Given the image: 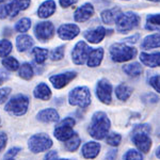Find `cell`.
Listing matches in <instances>:
<instances>
[{
	"label": "cell",
	"mask_w": 160,
	"mask_h": 160,
	"mask_svg": "<svg viewBox=\"0 0 160 160\" xmlns=\"http://www.w3.org/2000/svg\"><path fill=\"white\" fill-rule=\"evenodd\" d=\"M111 122L104 111H96L92 115V120L89 126V133L95 140L106 139L109 132Z\"/></svg>",
	"instance_id": "6da1fadb"
},
{
	"label": "cell",
	"mask_w": 160,
	"mask_h": 160,
	"mask_svg": "<svg viewBox=\"0 0 160 160\" xmlns=\"http://www.w3.org/2000/svg\"><path fill=\"white\" fill-rule=\"evenodd\" d=\"M149 133H151V126L148 124L137 125L131 133V140L135 143L138 151L144 154H148L152 148V139Z\"/></svg>",
	"instance_id": "7a4b0ae2"
},
{
	"label": "cell",
	"mask_w": 160,
	"mask_h": 160,
	"mask_svg": "<svg viewBox=\"0 0 160 160\" xmlns=\"http://www.w3.org/2000/svg\"><path fill=\"white\" fill-rule=\"evenodd\" d=\"M110 56L114 62L122 63L135 58L137 56V49L125 43H114L110 46Z\"/></svg>",
	"instance_id": "3957f363"
},
{
	"label": "cell",
	"mask_w": 160,
	"mask_h": 160,
	"mask_svg": "<svg viewBox=\"0 0 160 160\" xmlns=\"http://www.w3.org/2000/svg\"><path fill=\"white\" fill-rule=\"evenodd\" d=\"M28 107H29V98L24 94H17L7 102L4 110L11 115L22 117L27 112Z\"/></svg>",
	"instance_id": "277c9868"
},
{
	"label": "cell",
	"mask_w": 160,
	"mask_h": 160,
	"mask_svg": "<svg viewBox=\"0 0 160 160\" xmlns=\"http://www.w3.org/2000/svg\"><path fill=\"white\" fill-rule=\"evenodd\" d=\"M68 102L71 106L87 108L91 104V92L87 87H77L68 94Z\"/></svg>",
	"instance_id": "5b68a950"
},
{
	"label": "cell",
	"mask_w": 160,
	"mask_h": 160,
	"mask_svg": "<svg viewBox=\"0 0 160 160\" xmlns=\"http://www.w3.org/2000/svg\"><path fill=\"white\" fill-rule=\"evenodd\" d=\"M52 146V140L46 133H37L28 140V148L34 154L48 151Z\"/></svg>",
	"instance_id": "8992f818"
},
{
	"label": "cell",
	"mask_w": 160,
	"mask_h": 160,
	"mask_svg": "<svg viewBox=\"0 0 160 160\" xmlns=\"http://www.w3.org/2000/svg\"><path fill=\"white\" fill-rule=\"evenodd\" d=\"M76 124V121L73 118H65L64 120L60 121L58 125L56 126L53 130V136L59 141L66 142L68 139H71L74 135V126Z\"/></svg>",
	"instance_id": "52a82bcc"
},
{
	"label": "cell",
	"mask_w": 160,
	"mask_h": 160,
	"mask_svg": "<svg viewBox=\"0 0 160 160\" xmlns=\"http://www.w3.org/2000/svg\"><path fill=\"white\" fill-rule=\"evenodd\" d=\"M141 22V17L132 12L123 13L117 22V31L120 33H127L135 29Z\"/></svg>",
	"instance_id": "ba28073f"
},
{
	"label": "cell",
	"mask_w": 160,
	"mask_h": 160,
	"mask_svg": "<svg viewBox=\"0 0 160 160\" xmlns=\"http://www.w3.org/2000/svg\"><path fill=\"white\" fill-rule=\"evenodd\" d=\"M30 0H12L10 3L0 7V18L15 17L20 11L28 9L30 6Z\"/></svg>",
	"instance_id": "9c48e42d"
},
{
	"label": "cell",
	"mask_w": 160,
	"mask_h": 160,
	"mask_svg": "<svg viewBox=\"0 0 160 160\" xmlns=\"http://www.w3.org/2000/svg\"><path fill=\"white\" fill-rule=\"evenodd\" d=\"M91 51L92 48L86 42L80 41L75 45L74 49L72 51V60L76 65H82L88 61Z\"/></svg>",
	"instance_id": "30bf717a"
},
{
	"label": "cell",
	"mask_w": 160,
	"mask_h": 160,
	"mask_svg": "<svg viewBox=\"0 0 160 160\" xmlns=\"http://www.w3.org/2000/svg\"><path fill=\"white\" fill-rule=\"evenodd\" d=\"M96 96L102 104H111L112 102V86L107 79H100L97 82Z\"/></svg>",
	"instance_id": "8fae6325"
},
{
	"label": "cell",
	"mask_w": 160,
	"mask_h": 160,
	"mask_svg": "<svg viewBox=\"0 0 160 160\" xmlns=\"http://www.w3.org/2000/svg\"><path fill=\"white\" fill-rule=\"evenodd\" d=\"M35 37L41 42H46L55 35V26L50 22H42L35 26Z\"/></svg>",
	"instance_id": "7c38bea8"
},
{
	"label": "cell",
	"mask_w": 160,
	"mask_h": 160,
	"mask_svg": "<svg viewBox=\"0 0 160 160\" xmlns=\"http://www.w3.org/2000/svg\"><path fill=\"white\" fill-rule=\"evenodd\" d=\"M77 73L76 72H65L63 74H57L53 75L49 78V81L52 83L53 88L56 89H63L64 87H66L71 81L76 78Z\"/></svg>",
	"instance_id": "4fadbf2b"
},
{
	"label": "cell",
	"mask_w": 160,
	"mask_h": 160,
	"mask_svg": "<svg viewBox=\"0 0 160 160\" xmlns=\"http://www.w3.org/2000/svg\"><path fill=\"white\" fill-rule=\"evenodd\" d=\"M80 29L77 25L75 24H64L59 27L58 29V35L61 40L69 41L73 40L79 34Z\"/></svg>",
	"instance_id": "5bb4252c"
},
{
	"label": "cell",
	"mask_w": 160,
	"mask_h": 160,
	"mask_svg": "<svg viewBox=\"0 0 160 160\" xmlns=\"http://www.w3.org/2000/svg\"><path fill=\"white\" fill-rule=\"evenodd\" d=\"M100 144L96 141H90L87 142L82 145L81 148V154L84 159H95L98 156L100 152Z\"/></svg>",
	"instance_id": "9a60e30c"
},
{
	"label": "cell",
	"mask_w": 160,
	"mask_h": 160,
	"mask_svg": "<svg viewBox=\"0 0 160 160\" xmlns=\"http://www.w3.org/2000/svg\"><path fill=\"white\" fill-rule=\"evenodd\" d=\"M94 14V8L91 3H84L75 11L74 18L78 22H83L90 19Z\"/></svg>",
	"instance_id": "2e32d148"
},
{
	"label": "cell",
	"mask_w": 160,
	"mask_h": 160,
	"mask_svg": "<svg viewBox=\"0 0 160 160\" xmlns=\"http://www.w3.org/2000/svg\"><path fill=\"white\" fill-rule=\"evenodd\" d=\"M106 34H107V30L104 27H97L93 30L86 31L83 33V37L88 42L92 44H98L104 40Z\"/></svg>",
	"instance_id": "e0dca14e"
},
{
	"label": "cell",
	"mask_w": 160,
	"mask_h": 160,
	"mask_svg": "<svg viewBox=\"0 0 160 160\" xmlns=\"http://www.w3.org/2000/svg\"><path fill=\"white\" fill-rule=\"evenodd\" d=\"M37 118L42 123H57L60 121V115L58 111L52 108L43 109L38 113Z\"/></svg>",
	"instance_id": "ac0fdd59"
},
{
	"label": "cell",
	"mask_w": 160,
	"mask_h": 160,
	"mask_svg": "<svg viewBox=\"0 0 160 160\" xmlns=\"http://www.w3.org/2000/svg\"><path fill=\"white\" fill-rule=\"evenodd\" d=\"M122 11L120 8H113V9L105 10L102 12V20L107 25H113L117 24L120 17L122 16Z\"/></svg>",
	"instance_id": "d6986e66"
},
{
	"label": "cell",
	"mask_w": 160,
	"mask_h": 160,
	"mask_svg": "<svg viewBox=\"0 0 160 160\" xmlns=\"http://www.w3.org/2000/svg\"><path fill=\"white\" fill-rule=\"evenodd\" d=\"M140 61L142 64L148 68H157L160 66V52L155 53H146L141 52L140 55Z\"/></svg>",
	"instance_id": "ffe728a7"
},
{
	"label": "cell",
	"mask_w": 160,
	"mask_h": 160,
	"mask_svg": "<svg viewBox=\"0 0 160 160\" xmlns=\"http://www.w3.org/2000/svg\"><path fill=\"white\" fill-rule=\"evenodd\" d=\"M56 2L53 0H47L43 2L38 10V16L41 18H47L50 17L56 12Z\"/></svg>",
	"instance_id": "44dd1931"
},
{
	"label": "cell",
	"mask_w": 160,
	"mask_h": 160,
	"mask_svg": "<svg viewBox=\"0 0 160 160\" xmlns=\"http://www.w3.org/2000/svg\"><path fill=\"white\" fill-rule=\"evenodd\" d=\"M104 58V49L102 48H96L92 49L91 53L89 56V59L87 61V64L89 68H97L100 65Z\"/></svg>",
	"instance_id": "7402d4cb"
},
{
	"label": "cell",
	"mask_w": 160,
	"mask_h": 160,
	"mask_svg": "<svg viewBox=\"0 0 160 160\" xmlns=\"http://www.w3.org/2000/svg\"><path fill=\"white\" fill-rule=\"evenodd\" d=\"M33 95H34V97L38 99L48 100V99H50V97H51V90L46 83L41 82V83H38V86L35 87L34 91H33Z\"/></svg>",
	"instance_id": "603a6c76"
},
{
	"label": "cell",
	"mask_w": 160,
	"mask_h": 160,
	"mask_svg": "<svg viewBox=\"0 0 160 160\" xmlns=\"http://www.w3.org/2000/svg\"><path fill=\"white\" fill-rule=\"evenodd\" d=\"M33 46V40L30 35L27 34H19L16 38V48L20 52H24L30 49Z\"/></svg>",
	"instance_id": "cb8c5ba5"
},
{
	"label": "cell",
	"mask_w": 160,
	"mask_h": 160,
	"mask_svg": "<svg viewBox=\"0 0 160 160\" xmlns=\"http://www.w3.org/2000/svg\"><path fill=\"white\" fill-rule=\"evenodd\" d=\"M141 47L145 50L160 47V33H155V34L148 35L143 40V42H142Z\"/></svg>",
	"instance_id": "d4e9b609"
},
{
	"label": "cell",
	"mask_w": 160,
	"mask_h": 160,
	"mask_svg": "<svg viewBox=\"0 0 160 160\" xmlns=\"http://www.w3.org/2000/svg\"><path fill=\"white\" fill-rule=\"evenodd\" d=\"M132 94V89L125 83H121L115 88V95L120 100H127Z\"/></svg>",
	"instance_id": "484cf974"
},
{
	"label": "cell",
	"mask_w": 160,
	"mask_h": 160,
	"mask_svg": "<svg viewBox=\"0 0 160 160\" xmlns=\"http://www.w3.org/2000/svg\"><path fill=\"white\" fill-rule=\"evenodd\" d=\"M123 72L130 77H138V76H140L142 73V66L138 62H132V63L124 65Z\"/></svg>",
	"instance_id": "4316f807"
},
{
	"label": "cell",
	"mask_w": 160,
	"mask_h": 160,
	"mask_svg": "<svg viewBox=\"0 0 160 160\" xmlns=\"http://www.w3.org/2000/svg\"><path fill=\"white\" fill-rule=\"evenodd\" d=\"M32 55L34 57V60L38 64H43V63H45L46 60H47L48 49L35 47V48H33V50H32Z\"/></svg>",
	"instance_id": "83f0119b"
},
{
	"label": "cell",
	"mask_w": 160,
	"mask_h": 160,
	"mask_svg": "<svg viewBox=\"0 0 160 160\" xmlns=\"http://www.w3.org/2000/svg\"><path fill=\"white\" fill-rule=\"evenodd\" d=\"M18 75H19L20 78H22L25 80L32 79L33 75H34V72H33V68H32V66H31V64L30 63L22 64V65L19 68Z\"/></svg>",
	"instance_id": "f1b7e54d"
},
{
	"label": "cell",
	"mask_w": 160,
	"mask_h": 160,
	"mask_svg": "<svg viewBox=\"0 0 160 160\" xmlns=\"http://www.w3.org/2000/svg\"><path fill=\"white\" fill-rule=\"evenodd\" d=\"M65 143V148L68 149V152H75L78 149L80 146V143H81V140H80V137L77 135V133H74L73 137L71 139H68Z\"/></svg>",
	"instance_id": "f546056e"
},
{
	"label": "cell",
	"mask_w": 160,
	"mask_h": 160,
	"mask_svg": "<svg viewBox=\"0 0 160 160\" xmlns=\"http://www.w3.org/2000/svg\"><path fill=\"white\" fill-rule=\"evenodd\" d=\"M2 65L11 72L17 71V69H19L20 68L18 61L15 58H13V57H7V58H4L3 60H2Z\"/></svg>",
	"instance_id": "4dcf8cb0"
},
{
	"label": "cell",
	"mask_w": 160,
	"mask_h": 160,
	"mask_svg": "<svg viewBox=\"0 0 160 160\" xmlns=\"http://www.w3.org/2000/svg\"><path fill=\"white\" fill-rule=\"evenodd\" d=\"M13 49V45L10 41L1 40L0 41V57L1 58H7L11 53Z\"/></svg>",
	"instance_id": "1f68e13d"
},
{
	"label": "cell",
	"mask_w": 160,
	"mask_h": 160,
	"mask_svg": "<svg viewBox=\"0 0 160 160\" xmlns=\"http://www.w3.org/2000/svg\"><path fill=\"white\" fill-rule=\"evenodd\" d=\"M30 28H31V20L29 18H27V17H24V18L19 19L18 22H16V25H15V30L20 33L27 32Z\"/></svg>",
	"instance_id": "d6a6232c"
},
{
	"label": "cell",
	"mask_w": 160,
	"mask_h": 160,
	"mask_svg": "<svg viewBox=\"0 0 160 160\" xmlns=\"http://www.w3.org/2000/svg\"><path fill=\"white\" fill-rule=\"evenodd\" d=\"M121 141H122V136H121L120 133H118V132L108 133L107 137H106V142H107V144L113 146V148L120 145Z\"/></svg>",
	"instance_id": "836d02e7"
},
{
	"label": "cell",
	"mask_w": 160,
	"mask_h": 160,
	"mask_svg": "<svg viewBox=\"0 0 160 160\" xmlns=\"http://www.w3.org/2000/svg\"><path fill=\"white\" fill-rule=\"evenodd\" d=\"M123 160H143L141 152L138 149H128L123 157Z\"/></svg>",
	"instance_id": "e575fe53"
},
{
	"label": "cell",
	"mask_w": 160,
	"mask_h": 160,
	"mask_svg": "<svg viewBox=\"0 0 160 160\" xmlns=\"http://www.w3.org/2000/svg\"><path fill=\"white\" fill-rule=\"evenodd\" d=\"M160 27V14H151L148 16V25L146 29H153V28Z\"/></svg>",
	"instance_id": "d590c367"
},
{
	"label": "cell",
	"mask_w": 160,
	"mask_h": 160,
	"mask_svg": "<svg viewBox=\"0 0 160 160\" xmlns=\"http://www.w3.org/2000/svg\"><path fill=\"white\" fill-rule=\"evenodd\" d=\"M64 49H65V47H64L63 45L55 48V49L50 52V59H51V60H52V61H60V60H62V59H63V57H64Z\"/></svg>",
	"instance_id": "8d00e7d4"
},
{
	"label": "cell",
	"mask_w": 160,
	"mask_h": 160,
	"mask_svg": "<svg viewBox=\"0 0 160 160\" xmlns=\"http://www.w3.org/2000/svg\"><path fill=\"white\" fill-rule=\"evenodd\" d=\"M142 99L146 104H156V102H159L158 95L155 94V93H146L145 95L142 96Z\"/></svg>",
	"instance_id": "74e56055"
},
{
	"label": "cell",
	"mask_w": 160,
	"mask_h": 160,
	"mask_svg": "<svg viewBox=\"0 0 160 160\" xmlns=\"http://www.w3.org/2000/svg\"><path fill=\"white\" fill-rule=\"evenodd\" d=\"M148 83L155 89V91L160 94V75L152 76L148 80Z\"/></svg>",
	"instance_id": "f35d334b"
},
{
	"label": "cell",
	"mask_w": 160,
	"mask_h": 160,
	"mask_svg": "<svg viewBox=\"0 0 160 160\" xmlns=\"http://www.w3.org/2000/svg\"><path fill=\"white\" fill-rule=\"evenodd\" d=\"M11 93V88H2L0 89V104L4 102Z\"/></svg>",
	"instance_id": "ab89813d"
},
{
	"label": "cell",
	"mask_w": 160,
	"mask_h": 160,
	"mask_svg": "<svg viewBox=\"0 0 160 160\" xmlns=\"http://www.w3.org/2000/svg\"><path fill=\"white\" fill-rule=\"evenodd\" d=\"M7 142H8L7 133L3 132V131H0V152L3 151L4 148L7 146Z\"/></svg>",
	"instance_id": "60d3db41"
},
{
	"label": "cell",
	"mask_w": 160,
	"mask_h": 160,
	"mask_svg": "<svg viewBox=\"0 0 160 160\" xmlns=\"http://www.w3.org/2000/svg\"><path fill=\"white\" fill-rule=\"evenodd\" d=\"M118 156V151L115 148L109 149L105 155V160H115Z\"/></svg>",
	"instance_id": "b9f144b4"
},
{
	"label": "cell",
	"mask_w": 160,
	"mask_h": 160,
	"mask_svg": "<svg viewBox=\"0 0 160 160\" xmlns=\"http://www.w3.org/2000/svg\"><path fill=\"white\" fill-rule=\"evenodd\" d=\"M20 151V148H13L11 149H9V152H7V154L4 155V159H10V158H14L18 152Z\"/></svg>",
	"instance_id": "7bdbcfd3"
},
{
	"label": "cell",
	"mask_w": 160,
	"mask_h": 160,
	"mask_svg": "<svg viewBox=\"0 0 160 160\" xmlns=\"http://www.w3.org/2000/svg\"><path fill=\"white\" fill-rule=\"evenodd\" d=\"M139 38H140V34L139 33H137V34L132 35V37H129L127 38H125V40H123V43L125 44H135L139 41Z\"/></svg>",
	"instance_id": "ee69618b"
},
{
	"label": "cell",
	"mask_w": 160,
	"mask_h": 160,
	"mask_svg": "<svg viewBox=\"0 0 160 160\" xmlns=\"http://www.w3.org/2000/svg\"><path fill=\"white\" fill-rule=\"evenodd\" d=\"M44 160H58V153L56 151L47 152V154L44 157Z\"/></svg>",
	"instance_id": "f6af8a7d"
},
{
	"label": "cell",
	"mask_w": 160,
	"mask_h": 160,
	"mask_svg": "<svg viewBox=\"0 0 160 160\" xmlns=\"http://www.w3.org/2000/svg\"><path fill=\"white\" fill-rule=\"evenodd\" d=\"M78 0H60V4L62 8H68L71 6H73Z\"/></svg>",
	"instance_id": "bcb514c9"
},
{
	"label": "cell",
	"mask_w": 160,
	"mask_h": 160,
	"mask_svg": "<svg viewBox=\"0 0 160 160\" xmlns=\"http://www.w3.org/2000/svg\"><path fill=\"white\" fill-rule=\"evenodd\" d=\"M156 156L158 157V158L160 159V146H159L158 148L156 149Z\"/></svg>",
	"instance_id": "7dc6e473"
},
{
	"label": "cell",
	"mask_w": 160,
	"mask_h": 160,
	"mask_svg": "<svg viewBox=\"0 0 160 160\" xmlns=\"http://www.w3.org/2000/svg\"><path fill=\"white\" fill-rule=\"evenodd\" d=\"M148 1H153V2H160V0H148Z\"/></svg>",
	"instance_id": "c3c4849f"
},
{
	"label": "cell",
	"mask_w": 160,
	"mask_h": 160,
	"mask_svg": "<svg viewBox=\"0 0 160 160\" xmlns=\"http://www.w3.org/2000/svg\"><path fill=\"white\" fill-rule=\"evenodd\" d=\"M2 81H3V79H2V78H1V77H0V84H1V83H2Z\"/></svg>",
	"instance_id": "681fc988"
},
{
	"label": "cell",
	"mask_w": 160,
	"mask_h": 160,
	"mask_svg": "<svg viewBox=\"0 0 160 160\" xmlns=\"http://www.w3.org/2000/svg\"><path fill=\"white\" fill-rule=\"evenodd\" d=\"M4 160H14V158H10V159H4Z\"/></svg>",
	"instance_id": "f907efd6"
},
{
	"label": "cell",
	"mask_w": 160,
	"mask_h": 160,
	"mask_svg": "<svg viewBox=\"0 0 160 160\" xmlns=\"http://www.w3.org/2000/svg\"><path fill=\"white\" fill-rule=\"evenodd\" d=\"M6 1V0H0V3H1V2H4Z\"/></svg>",
	"instance_id": "816d5d0a"
},
{
	"label": "cell",
	"mask_w": 160,
	"mask_h": 160,
	"mask_svg": "<svg viewBox=\"0 0 160 160\" xmlns=\"http://www.w3.org/2000/svg\"><path fill=\"white\" fill-rule=\"evenodd\" d=\"M58 160H69V159H58Z\"/></svg>",
	"instance_id": "f5cc1de1"
},
{
	"label": "cell",
	"mask_w": 160,
	"mask_h": 160,
	"mask_svg": "<svg viewBox=\"0 0 160 160\" xmlns=\"http://www.w3.org/2000/svg\"><path fill=\"white\" fill-rule=\"evenodd\" d=\"M0 125H1V118H0Z\"/></svg>",
	"instance_id": "db71d44e"
}]
</instances>
